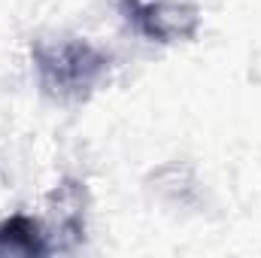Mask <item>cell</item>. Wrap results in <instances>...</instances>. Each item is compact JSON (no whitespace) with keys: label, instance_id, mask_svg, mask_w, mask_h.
<instances>
[{"label":"cell","instance_id":"6da1fadb","mask_svg":"<svg viewBox=\"0 0 261 258\" xmlns=\"http://www.w3.org/2000/svg\"><path fill=\"white\" fill-rule=\"evenodd\" d=\"M31 58L43 91L55 100H85L110 73V58L88 40H37Z\"/></svg>","mask_w":261,"mask_h":258},{"label":"cell","instance_id":"7a4b0ae2","mask_svg":"<svg viewBox=\"0 0 261 258\" xmlns=\"http://www.w3.org/2000/svg\"><path fill=\"white\" fill-rule=\"evenodd\" d=\"M125 18L130 24L158 43H173V40H189L197 34L200 12L195 6H179V3H140V0H125L122 3Z\"/></svg>","mask_w":261,"mask_h":258},{"label":"cell","instance_id":"3957f363","mask_svg":"<svg viewBox=\"0 0 261 258\" xmlns=\"http://www.w3.org/2000/svg\"><path fill=\"white\" fill-rule=\"evenodd\" d=\"M46 234L31 216H9L0 222V258L9 255H46Z\"/></svg>","mask_w":261,"mask_h":258}]
</instances>
